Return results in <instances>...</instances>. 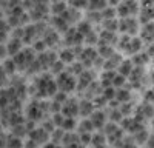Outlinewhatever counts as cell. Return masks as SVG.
Segmentation results:
<instances>
[{"label":"cell","mask_w":154,"mask_h":148,"mask_svg":"<svg viewBox=\"0 0 154 148\" xmlns=\"http://www.w3.org/2000/svg\"><path fill=\"white\" fill-rule=\"evenodd\" d=\"M56 82L59 86V91H62V93L71 94V93L77 91V77L72 76L68 69L60 72L59 76H56Z\"/></svg>","instance_id":"cell-1"},{"label":"cell","mask_w":154,"mask_h":148,"mask_svg":"<svg viewBox=\"0 0 154 148\" xmlns=\"http://www.w3.org/2000/svg\"><path fill=\"white\" fill-rule=\"evenodd\" d=\"M140 22L137 17H128V19H119V34L136 37L140 32Z\"/></svg>","instance_id":"cell-2"},{"label":"cell","mask_w":154,"mask_h":148,"mask_svg":"<svg viewBox=\"0 0 154 148\" xmlns=\"http://www.w3.org/2000/svg\"><path fill=\"white\" fill-rule=\"evenodd\" d=\"M140 25L154 22V2H140V12H139Z\"/></svg>","instance_id":"cell-3"},{"label":"cell","mask_w":154,"mask_h":148,"mask_svg":"<svg viewBox=\"0 0 154 148\" xmlns=\"http://www.w3.org/2000/svg\"><path fill=\"white\" fill-rule=\"evenodd\" d=\"M60 113L65 117H79L80 116V106H79V100L75 97H69L68 100L62 105V111Z\"/></svg>","instance_id":"cell-4"},{"label":"cell","mask_w":154,"mask_h":148,"mask_svg":"<svg viewBox=\"0 0 154 148\" xmlns=\"http://www.w3.org/2000/svg\"><path fill=\"white\" fill-rule=\"evenodd\" d=\"M89 119H91V122H93V125H94L96 131H102V130L105 128L106 123L109 122L106 109H96L94 113L89 116Z\"/></svg>","instance_id":"cell-5"},{"label":"cell","mask_w":154,"mask_h":148,"mask_svg":"<svg viewBox=\"0 0 154 148\" xmlns=\"http://www.w3.org/2000/svg\"><path fill=\"white\" fill-rule=\"evenodd\" d=\"M5 49L8 51L9 57H14L16 54H19L20 51H23V40L20 37H11V39L6 42Z\"/></svg>","instance_id":"cell-6"},{"label":"cell","mask_w":154,"mask_h":148,"mask_svg":"<svg viewBox=\"0 0 154 148\" xmlns=\"http://www.w3.org/2000/svg\"><path fill=\"white\" fill-rule=\"evenodd\" d=\"M79 106H80V117L82 119L89 117L97 109L93 99H86V97H83V99H80V100H79Z\"/></svg>","instance_id":"cell-7"},{"label":"cell","mask_w":154,"mask_h":148,"mask_svg":"<svg viewBox=\"0 0 154 148\" xmlns=\"http://www.w3.org/2000/svg\"><path fill=\"white\" fill-rule=\"evenodd\" d=\"M114 102L117 103V105H123V103H128V102H133V90L128 88V86L117 90Z\"/></svg>","instance_id":"cell-8"},{"label":"cell","mask_w":154,"mask_h":148,"mask_svg":"<svg viewBox=\"0 0 154 148\" xmlns=\"http://www.w3.org/2000/svg\"><path fill=\"white\" fill-rule=\"evenodd\" d=\"M133 69H134L133 60H131L130 57H125V59L122 60V63L119 65V68H117V74H120V76H123V77H126V79H130Z\"/></svg>","instance_id":"cell-9"},{"label":"cell","mask_w":154,"mask_h":148,"mask_svg":"<svg viewBox=\"0 0 154 148\" xmlns=\"http://www.w3.org/2000/svg\"><path fill=\"white\" fill-rule=\"evenodd\" d=\"M130 59L133 60L134 66H140V68H146L151 63V59L148 57L146 51H142V53H139V54H136V56H133Z\"/></svg>","instance_id":"cell-10"},{"label":"cell","mask_w":154,"mask_h":148,"mask_svg":"<svg viewBox=\"0 0 154 148\" xmlns=\"http://www.w3.org/2000/svg\"><path fill=\"white\" fill-rule=\"evenodd\" d=\"M108 145V139L103 134V131H96L93 134V140H91V148H102Z\"/></svg>","instance_id":"cell-11"},{"label":"cell","mask_w":154,"mask_h":148,"mask_svg":"<svg viewBox=\"0 0 154 148\" xmlns=\"http://www.w3.org/2000/svg\"><path fill=\"white\" fill-rule=\"evenodd\" d=\"M77 133H96V128L93 125V122L89 117L86 119H80L79 120V127H77Z\"/></svg>","instance_id":"cell-12"},{"label":"cell","mask_w":154,"mask_h":148,"mask_svg":"<svg viewBox=\"0 0 154 148\" xmlns=\"http://www.w3.org/2000/svg\"><path fill=\"white\" fill-rule=\"evenodd\" d=\"M114 148H140V146L136 143V140L133 139V136H131V134H126L125 137H123L117 145H116Z\"/></svg>","instance_id":"cell-13"},{"label":"cell","mask_w":154,"mask_h":148,"mask_svg":"<svg viewBox=\"0 0 154 148\" xmlns=\"http://www.w3.org/2000/svg\"><path fill=\"white\" fill-rule=\"evenodd\" d=\"M5 148H23V140L17 136H9L8 137V145Z\"/></svg>","instance_id":"cell-14"},{"label":"cell","mask_w":154,"mask_h":148,"mask_svg":"<svg viewBox=\"0 0 154 148\" xmlns=\"http://www.w3.org/2000/svg\"><path fill=\"white\" fill-rule=\"evenodd\" d=\"M63 148H86L79 139H75L74 142H71V143H68V145H65Z\"/></svg>","instance_id":"cell-15"},{"label":"cell","mask_w":154,"mask_h":148,"mask_svg":"<svg viewBox=\"0 0 154 148\" xmlns=\"http://www.w3.org/2000/svg\"><path fill=\"white\" fill-rule=\"evenodd\" d=\"M145 51H146L148 57L151 59V63H154V43H152V45H148V46L145 48Z\"/></svg>","instance_id":"cell-16"},{"label":"cell","mask_w":154,"mask_h":148,"mask_svg":"<svg viewBox=\"0 0 154 148\" xmlns=\"http://www.w3.org/2000/svg\"><path fill=\"white\" fill-rule=\"evenodd\" d=\"M146 146H148V148H154V133L149 134V137H148V140H146Z\"/></svg>","instance_id":"cell-17"},{"label":"cell","mask_w":154,"mask_h":148,"mask_svg":"<svg viewBox=\"0 0 154 148\" xmlns=\"http://www.w3.org/2000/svg\"><path fill=\"white\" fill-rule=\"evenodd\" d=\"M43 148H63V146H62L60 143H54V142H51V140H49L46 145H43Z\"/></svg>","instance_id":"cell-18"},{"label":"cell","mask_w":154,"mask_h":148,"mask_svg":"<svg viewBox=\"0 0 154 148\" xmlns=\"http://www.w3.org/2000/svg\"><path fill=\"white\" fill-rule=\"evenodd\" d=\"M148 128H149V131H151V133H154V117L148 122Z\"/></svg>","instance_id":"cell-19"},{"label":"cell","mask_w":154,"mask_h":148,"mask_svg":"<svg viewBox=\"0 0 154 148\" xmlns=\"http://www.w3.org/2000/svg\"><path fill=\"white\" fill-rule=\"evenodd\" d=\"M102 148H112L111 145H105V146H102Z\"/></svg>","instance_id":"cell-20"},{"label":"cell","mask_w":154,"mask_h":148,"mask_svg":"<svg viewBox=\"0 0 154 148\" xmlns=\"http://www.w3.org/2000/svg\"><path fill=\"white\" fill-rule=\"evenodd\" d=\"M140 148H148V146H146V145H143V146H140Z\"/></svg>","instance_id":"cell-21"}]
</instances>
